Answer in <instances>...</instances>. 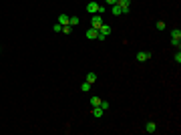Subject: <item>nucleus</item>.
<instances>
[{
	"label": "nucleus",
	"instance_id": "nucleus-1",
	"mask_svg": "<svg viewBox=\"0 0 181 135\" xmlns=\"http://www.w3.org/2000/svg\"><path fill=\"white\" fill-rule=\"evenodd\" d=\"M109 34H111V26L103 22V26L99 28V36H97V38H99V41H105V38H107Z\"/></svg>",
	"mask_w": 181,
	"mask_h": 135
},
{
	"label": "nucleus",
	"instance_id": "nucleus-2",
	"mask_svg": "<svg viewBox=\"0 0 181 135\" xmlns=\"http://www.w3.org/2000/svg\"><path fill=\"white\" fill-rule=\"evenodd\" d=\"M91 26L99 30V28L103 26V16H97V14H95V16H91Z\"/></svg>",
	"mask_w": 181,
	"mask_h": 135
},
{
	"label": "nucleus",
	"instance_id": "nucleus-3",
	"mask_svg": "<svg viewBox=\"0 0 181 135\" xmlns=\"http://www.w3.org/2000/svg\"><path fill=\"white\" fill-rule=\"evenodd\" d=\"M87 12L91 14H99V4H97V0H91L87 4Z\"/></svg>",
	"mask_w": 181,
	"mask_h": 135
},
{
	"label": "nucleus",
	"instance_id": "nucleus-4",
	"mask_svg": "<svg viewBox=\"0 0 181 135\" xmlns=\"http://www.w3.org/2000/svg\"><path fill=\"white\" fill-rule=\"evenodd\" d=\"M121 6V10H123V14H129V6H131V0H119L117 2Z\"/></svg>",
	"mask_w": 181,
	"mask_h": 135
},
{
	"label": "nucleus",
	"instance_id": "nucleus-5",
	"mask_svg": "<svg viewBox=\"0 0 181 135\" xmlns=\"http://www.w3.org/2000/svg\"><path fill=\"white\" fill-rule=\"evenodd\" d=\"M151 59V53H147V51H141V53H137V61L139 63H145Z\"/></svg>",
	"mask_w": 181,
	"mask_h": 135
},
{
	"label": "nucleus",
	"instance_id": "nucleus-6",
	"mask_svg": "<svg viewBox=\"0 0 181 135\" xmlns=\"http://www.w3.org/2000/svg\"><path fill=\"white\" fill-rule=\"evenodd\" d=\"M97 36H99V30H97V28H89L87 30V38H91V41H95V38H97Z\"/></svg>",
	"mask_w": 181,
	"mask_h": 135
},
{
	"label": "nucleus",
	"instance_id": "nucleus-7",
	"mask_svg": "<svg viewBox=\"0 0 181 135\" xmlns=\"http://www.w3.org/2000/svg\"><path fill=\"white\" fill-rule=\"evenodd\" d=\"M103 115H105V111H103L101 107H93V117H95V119H101Z\"/></svg>",
	"mask_w": 181,
	"mask_h": 135
},
{
	"label": "nucleus",
	"instance_id": "nucleus-8",
	"mask_svg": "<svg viewBox=\"0 0 181 135\" xmlns=\"http://www.w3.org/2000/svg\"><path fill=\"white\" fill-rule=\"evenodd\" d=\"M145 131H147V133H155V131H157V125H155L153 121H149L147 125H145Z\"/></svg>",
	"mask_w": 181,
	"mask_h": 135
},
{
	"label": "nucleus",
	"instance_id": "nucleus-9",
	"mask_svg": "<svg viewBox=\"0 0 181 135\" xmlns=\"http://www.w3.org/2000/svg\"><path fill=\"white\" fill-rule=\"evenodd\" d=\"M85 81L91 83V85H93V83H97V73H93V71H91V73L87 75V79H85Z\"/></svg>",
	"mask_w": 181,
	"mask_h": 135
},
{
	"label": "nucleus",
	"instance_id": "nucleus-10",
	"mask_svg": "<svg viewBox=\"0 0 181 135\" xmlns=\"http://www.w3.org/2000/svg\"><path fill=\"white\" fill-rule=\"evenodd\" d=\"M68 18H71V16H67V14H60V16H59V24H60V26L68 24Z\"/></svg>",
	"mask_w": 181,
	"mask_h": 135
},
{
	"label": "nucleus",
	"instance_id": "nucleus-11",
	"mask_svg": "<svg viewBox=\"0 0 181 135\" xmlns=\"http://www.w3.org/2000/svg\"><path fill=\"white\" fill-rule=\"evenodd\" d=\"M79 22H80V18H79V16H71V18H68V24H71V26H77Z\"/></svg>",
	"mask_w": 181,
	"mask_h": 135
},
{
	"label": "nucleus",
	"instance_id": "nucleus-12",
	"mask_svg": "<svg viewBox=\"0 0 181 135\" xmlns=\"http://www.w3.org/2000/svg\"><path fill=\"white\" fill-rule=\"evenodd\" d=\"M171 38H177V41H181V30H179V28L171 30Z\"/></svg>",
	"mask_w": 181,
	"mask_h": 135
},
{
	"label": "nucleus",
	"instance_id": "nucleus-13",
	"mask_svg": "<svg viewBox=\"0 0 181 135\" xmlns=\"http://www.w3.org/2000/svg\"><path fill=\"white\" fill-rule=\"evenodd\" d=\"M91 105L93 107H101V97H91Z\"/></svg>",
	"mask_w": 181,
	"mask_h": 135
},
{
	"label": "nucleus",
	"instance_id": "nucleus-14",
	"mask_svg": "<svg viewBox=\"0 0 181 135\" xmlns=\"http://www.w3.org/2000/svg\"><path fill=\"white\" fill-rule=\"evenodd\" d=\"M80 91H83V93H89V91H91V83H83V85H80Z\"/></svg>",
	"mask_w": 181,
	"mask_h": 135
},
{
	"label": "nucleus",
	"instance_id": "nucleus-15",
	"mask_svg": "<svg viewBox=\"0 0 181 135\" xmlns=\"http://www.w3.org/2000/svg\"><path fill=\"white\" fill-rule=\"evenodd\" d=\"M111 8H113V14H115V16H121V14H123V10H121L119 4H115V6H111Z\"/></svg>",
	"mask_w": 181,
	"mask_h": 135
},
{
	"label": "nucleus",
	"instance_id": "nucleus-16",
	"mask_svg": "<svg viewBox=\"0 0 181 135\" xmlns=\"http://www.w3.org/2000/svg\"><path fill=\"white\" fill-rule=\"evenodd\" d=\"M60 32H65V34H71V32H73V26H71V24H65Z\"/></svg>",
	"mask_w": 181,
	"mask_h": 135
},
{
	"label": "nucleus",
	"instance_id": "nucleus-17",
	"mask_svg": "<svg viewBox=\"0 0 181 135\" xmlns=\"http://www.w3.org/2000/svg\"><path fill=\"white\" fill-rule=\"evenodd\" d=\"M171 47L179 48V47H181V41H177V38H171Z\"/></svg>",
	"mask_w": 181,
	"mask_h": 135
},
{
	"label": "nucleus",
	"instance_id": "nucleus-18",
	"mask_svg": "<svg viewBox=\"0 0 181 135\" xmlns=\"http://www.w3.org/2000/svg\"><path fill=\"white\" fill-rule=\"evenodd\" d=\"M155 26H157V30H165V22H163V20H159L157 24H155Z\"/></svg>",
	"mask_w": 181,
	"mask_h": 135
},
{
	"label": "nucleus",
	"instance_id": "nucleus-19",
	"mask_svg": "<svg viewBox=\"0 0 181 135\" xmlns=\"http://www.w3.org/2000/svg\"><path fill=\"white\" fill-rule=\"evenodd\" d=\"M175 63H177V65H179V63H181V53H179V51L175 53Z\"/></svg>",
	"mask_w": 181,
	"mask_h": 135
},
{
	"label": "nucleus",
	"instance_id": "nucleus-20",
	"mask_svg": "<svg viewBox=\"0 0 181 135\" xmlns=\"http://www.w3.org/2000/svg\"><path fill=\"white\" fill-rule=\"evenodd\" d=\"M105 2H107V6H115V4H117L119 0H105Z\"/></svg>",
	"mask_w": 181,
	"mask_h": 135
},
{
	"label": "nucleus",
	"instance_id": "nucleus-21",
	"mask_svg": "<svg viewBox=\"0 0 181 135\" xmlns=\"http://www.w3.org/2000/svg\"><path fill=\"white\" fill-rule=\"evenodd\" d=\"M53 28H54V32H60V30H62V26H60L59 22H56V24H54V26H53Z\"/></svg>",
	"mask_w": 181,
	"mask_h": 135
}]
</instances>
